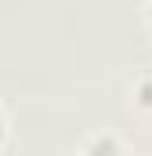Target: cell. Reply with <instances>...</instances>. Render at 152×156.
Here are the masks:
<instances>
[{"label":"cell","mask_w":152,"mask_h":156,"mask_svg":"<svg viewBox=\"0 0 152 156\" xmlns=\"http://www.w3.org/2000/svg\"><path fill=\"white\" fill-rule=\"evenodd\" d=\"M76 156H134V149L116 134V131H94L83 138Z\"/></svg>","instance_id":"6da1fadb"},{"label":"cell","mask_w":152,"mask_h":156,"mask_svg":"<svg viewBox=\"0 0 152 156\" xmlns=\"http://www.w3.org/2000/svg\"><path fill=\"white\" fill-rule=\"evenodd\" d=\"M130 102L134 105H141V109H152V73L134 80V87H130Z\"/></svg>","instance_id":"7a4b0ae2"},{"label":"cell","mask_w":152,"mask_h":156,"mask_svg":"<svg viewBox=\"0 0 152 156\" xmlns=\"http://www.w3.org/2000/svg\"><path fill=\"white\" fill-rule=\"evenodd\" d=\"M7 138H11V123H7V113H4V105H0V149L7 145Z\"/></svg>","instance_id":"3957f363"},{"label":"cell","mask_w":152,"mask_h":156,"mask_svg":"<svg viewBox=\"0 0 152 156\" xmlns=\"http://www.w3.org/2000/svg\"><path fill=\"white\" fill-rule=\"evenodd\" d=\"M141 18H145V29H149V37H152V0H145V11H141Z\"/></svg>","instance_id":"277c9868"}]
</instances>
